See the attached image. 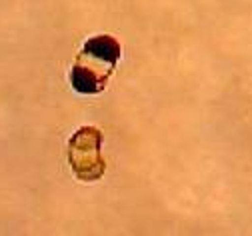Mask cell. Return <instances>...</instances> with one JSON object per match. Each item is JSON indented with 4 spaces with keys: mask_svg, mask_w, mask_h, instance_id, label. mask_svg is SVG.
<instances>
[{
    "mask_svg": "<svg viewBox=\"0 0 252 236\" xmlns=\"http://www.w3.org/2000/svg\"><path fill=\"white\" fill-rule=\"evenodd\" d=\"M120 54L122 48L118 40L110 34H98L86 40L70 72L72 88L78 94L102 92L120 60Z\"/></svg>",
    "mask_w": 252,
    "mask_h": 236,
    "instance_id": "cell-1",
    "label": "cell"
},
{
    "mask_svg": "<svg viewBox=\"0 0 252 236\" xmlns=\"http://www.w3.org/2000/svg\"><path fill=\"white\" fill-rule=\"evenodd\" d=\"M100 146L102 132L98 128L82 126L74 132V136L68 142V162L76 178L84 182H94L104 174L106 164L100 154Z\"/></svg>",
    "mask_w": 252,
    "mask_h": 236,
    "instance_id": "cell-2",
    "label": "cell"
}]
</instances>
